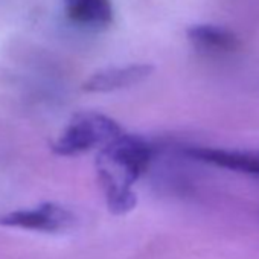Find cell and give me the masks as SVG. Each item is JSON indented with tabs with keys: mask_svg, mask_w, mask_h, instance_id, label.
<instances>
[{
	"mask_svg": "<svg viewBox=\"0 0 259 259\" xmlns=\"http://www.w3.org/2000/svg\"><path fill=\"white\" fill-rule=\"evenodd\" d=\"M151 156L153 150L145 139L125 132L99 148L96 171L113 213H126L136 206L133 185L147 171Z\"/></svg>",
	"mask_w": 259,
	"mask_h": 259,
	"instance_id": "cell-1",
	"label": "cell"
},
{
	"mask_svg": "<svg viewBox=\"0 0 259 259\" xmlns=\"http://www.w3.org/2000/svg\"><path fill=\"white\" fill-rule=\"evenodd\" d=\"M122 133L123 128L114 119L95 111H82L70 119L52 144V151L63 157L79 156L93 148H102Z\"/></svg>",
	"mask_w": 259,
	"mask_h": 259,
	"instance_id": "cell-2",
	"label": "cell"
},
{
	"mask_svg": "<svg viewBox=\"0 0 259 259\" xmlns=\"http://www.w3.org/2000/svg\"><path fill=\"white\" fill-rule=\"evenodd\" d=\"M0 224L23 230L57 233L70 229L75 224V217L66 207L57 203H43L32 209H20L4 213Z\"/></svg>",
	"mask_w": 259,
	"mask_h": 259,
	"instance_id": "cell-3",
	"label": "cell"
},
{
	"mask_svg": "<svg viewBox=\"0 0 259 259\" xmlns=\"http://www.w3.org/2000/svg\"><path fill=\"white\" fill-rule=\"evenodd\" d=\"M153 70L154 67L150 64H130L125 67L101 69L82 82V90L87 93L116 92L142 82L151 75Z\"/></svg>",
	"mask_w": 259,
	"mask_h": 259,
	"instance_id": "cell-4",
	"label": "cell"
},
{
	"mask_svg": "<svg viewBox=\"0 0 259 259\" xmlns=\"http://www.w3.org/2000/svg\"><path fill=\"white\" fill-rule=\"evenodd\" d=\"M186 154L195 160L250 176H259V151H233L209 147H192Z\"/></svg>",
	"mask_w": 259,
	"mask_h": 259,
	"instance_id": "cell-5",
	"label": "cell"
},
{
	"mask_svg": "<svg viewBox=\"0 0 259 259\" xmlns=\"http://www.w3.org/2000/svg\"><path fill=\"white\" fill-rule=\"evenodd\" d=\"M67 19L82 28L104 29L113 23L111 0H64Z\"/></svg>",
	"mask_w": 259,
	"mask_h": 259,
	"instance_id": "cell-6",
	"label": "cell"
},
{
	"mask_svg": "<svg viewBox=\"0 0 259 259\" xmlns=\"http://www.w3.org/2000/svg\"><path fill=\"white\" fill-rule=\"evenodd\" d=\"M188 38L195 49L207 54H227L239 46V40L232 31L215 25H195L188 29Z\"/></svg>",
	"mask_w": 259,
	"mask_h": 259,
	"instance_id": "cell-7",
	"label": "cell"
}]
</instances>
